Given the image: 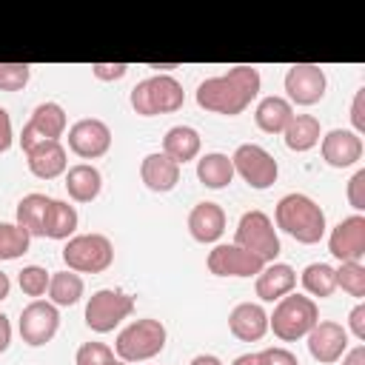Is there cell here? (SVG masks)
I'll list each match as a JSON object with an SVG mask.
<instances>
[{"label":"cell","instance_id":"cell-1","mask_svg":"<svg viewBox=\"0 0 365 365\" xmlns=\"http://www.w3.org/2000/svg\"><path fill=\"white\" fill-rule=\"evenodd\" d=\"M259 86L262 77L254 66H234L225 74L208 77L197 86V106L211 114L237 117L257 100Z\"/></svg>","mask_w":365,"mask_h":365},{"label":"cell","instance_id":"cell-2","mask_svg":"<svg viewBox=\"0 0 365 365\" xmlns=\"http://www.w3.org/2000/svg\"><path fill=\"white\" fill-rule=\"evenodd\" d=\"M274 225L302 245H314L325 237V211L308 194L291 191L274 208Z\"/></svg>","mask_w":365,"mask_h":365},{"label":"cell","instance_id":"cell-3","mask_svg":"<svg viewBox=\"0 0 365 365\" xmlns=\"http://www.w3.org/2000/svg\"><path fill=\"white\" fill-rule=\"evenodd\" d=\"M131 108L140 117H157V114H171L180 111L185 103V91L182 83L171 74H151L145 80H140L131 94H128Z\"/></svg>","mask_w":365,"mask_h":365},{"label":"cell","instance_id":"cell-4","mask_svg":"<svg viewBox=\"0 0 365 365\" xmlns=\"http://www.w3.org/2000/svg\"><path fill=\"white\" fill-rule=\"evenodd\" d=\"M319 322V308L311 297L305 294H285L282 299H277L274 314H268V328L274 331L277 339L282 342H297L302 339L314 325Z\"/></svg>","mask_w":365,"mask_h":365},{"label":"cell","instance_id":"cell-5","mask_svg":"<svg viewBox=\"0 0 365 365\" xmlns=\"http://www.w3.org/2000/svg\"><path fill=\"white\" fill-rule=\"evenodd\" d=\"M165 339H168L165 325L160 319H154V317H143V319L128 322L117 334L114 354H117V359L131 362V365L134 362H145V359H154L157 354H163Z\"/></svg>","mask_w":365,"mask_h":365},{"label":"cell","instance_id":"cell-6","mask_svg":"<svg viewBox=\"0 0 365 365\" xmlns=\"http://www.w3.org/2000/svg\"><path fill=\"white\" fill-rule=\"evenodd\" d=\"M63 262L68 271H77V274H103L114 262V245L106 234H97V231L74 234L71 240H66Z\"/></svg>","mask_w":365,"mask_h":365},{"label":"cell","instance_id":"cell-7","mask_svg":"<svg viewBox=\"0 0 365 365\" xmlns=\"http://www.w3.org/2000/svg\"><path fill=\"white\" fill-rule=\"evenodd\" d=\"M234 245L251 251L262 262H277V257H279L277 228H274L271 217L265 211H259V208H251V211H245L240 217L237 231H234Z\"/></svg>","mask_w":365,"mask_h":365},{"label":"cell","instance_id":"cell-8","mask_svg":"<svg viewBox=\"0 0 365 365\" xmlns=\"http://www.w3.org/2000/svg\"><path fill=\"white\" fill-rule=\"evenodd\" d=\"M134 311V297L120 288H100L86 302V325L94 334H111Z\"/></svg>","mask_w":365,"mask_h":365},{"label":"cell","instance_id":"cell-9","mask_svg":"<svg viewBox=\"0 0 365 365\" xmlns=\"http://www.w3.org/2000/svg\"><path fill=\"white\" fill-rule=\"evenodd\" d=\"M231 165H234V174H240L251 188L257 191H265L277 182L279 177V165L277 160L257 143H242L237 145V151L231 154Z\"/></svg>","mask_w":365,"mask_h":365},{"label":"cell","instance_id":"cell-10","mask_svg":"<svg viewBox=\"0 0 365 365\" xmlns=\"http://www.w3.org/2000/svg\"><path fill=\"white\" fill-rule=\"evenodd\" d=\"M66 125H68V120H66V111H63L60 103L46 100V103L34 106L29 123L20 131V148H23V154L31 151L34 145L46 143V140H60L66 134Z\"/></svg>","mask_w":365,"mask_h":365},{"label":"cell","instance_id":"cell-11","mask_svg":"<svg viewBox=\"0 0 365 365\" xmlns=\"http://www.w3.org/2000/svg\"><path fill=\"white\" fill-rule=\"evenodd\" d=\"M57 328H60V311L48 299H31L20 311L17 331H20L23 342L31 345V348H40V345L51 342L54 334H57Z\"/></svg>","mask_w":365,"mask_h":365},{"label":"cell","instance_id":"cell-12","mask_svg":"<svg viewBox=\"0 0 365 365\" xmlns=\"http://www.w3.org/2000/svg\"><path fill=\"white\" fill-rule=\"evenodd\" d=\"M285 100L294 106H314L325 97V88H328V77L325 71L317 66V63H294L288 66L285 71Z\"/></svg>","mask_w":365,"mask_h":365},{"label":"cell","instance_id":"cell-13","mask_svg":"<svg viewBox=\"0 0 365 365\" xmlns=\"http://www.w3.org/2000/svg\"><path fill=\"white\" fill-rule=\"evenodd\" d=\"M205 265L214 277H257L262 271V259L254 257L251 251L240 248V245H228V242H220L208 251L205 257Z\"/></svg>","mask_w":365,"mask_h":365},{"label":"cell","instance_id":"cell-14","mask_svg":"<svg viewBox=\"0 0 365 365\" xmlns=\"http://www.w3.org/2000/svg\"><path fill=\"white\" fill-rule=\"evenodd\" d=\"M328 251L339 262H362L365 257V217L351 214L339 220L328 234Z\"/></svg>","mask_w":365,"mask_h":365},{"label":"cell","instance_id":"cell-15","mask_svg":"<svg viewBox=\"0 0 365 365\" xmlns=\"http://www.w3.org/2000/svg\"><path fill=\"white\" fill-rule=\"evenodd\" d=\"M305 339H308V354L319 365H334L348 351V331H345V325H339L334 319H319L305 334Z\"/></svg>","mask_w":365,"mask_h":365},{"label":"cell","instance_id":"cell-16","mask_svg":"<svg viewBox=\"0 0 365 365\" xmlns=\"http://www.w3.org/2000/svg\"><path fill=\"white\" fill-rule=\"evenodd\" d=\"M68 148L83 160H97L111 148V128L97 117H83L68 128Z\"/></svg>","mask_w":365,"mask_h":365},{"label":"cell","instance_id":"cell-17","mask_svg":"<svg viewBox=\"0 0 365 365\" xmlns=\"http://www.w3.org/2000/svg\"><path fill=\"white\" fill-rule=\"evenodd\" d=\"M319 151H322V160L331 165V168H351L362 160V137L351 128H331L328 134L319 137Z\"/></svg>","mask_w":365,"mask_h":365},{"label":"cell","instance_id":"cell-18","mask_svg":"<svg viewBox=\"0 0 365 365\" xmlns=\"http://www.w3.org/2000/svg\"><path fill=\"white\" fill-rule=\"evenodd\" d=\"M228 331L240 342H259L268 334V314L259 302H240L228 314Z\"/></svg>","mask_w":365,"mask_h":365},{"label":"cell","instance_id":"cell-19","mask_svg":"<svg viewBox=\"0 0 365 365\" xmlns=\"http://www.w3.org/2000/svg\"><path fill=\"white\" fill-rule=\"evenodd\" d=\"M140 180H143V185H145L148 191L165 194V191L177 188V182H180V165H177L168 154L151 151V154H145L143 163H140Z\"/></svg>","mask_w":365,"mask_h":365},{"label":"cell","instance_id":"cell-20","mask_svg":"<svg viewBox=\"0 0 365 365\" xmlns=\"http://www.w3.org/2000/svg\"><path fill=\"white\" fill-rule=\"evenodd\" d=\"M294 288H297V271L288 262H265L254 282V291L262 302H277Z\"/></svg>","mask_w":365,"mask_h":365},{"label":"cell","instance_id":"cell-21","mask_svg":"<svg viewBox=\"0 0 365 365\" xmlns=\"http://www.w3.org/2000/svg\"><path fill=\"white\" fill-rule=\"evenodd\" d=\"M26 163H29V171L37 180H54V177L66 174L68 154H66L60 140H46V143L34 145L31 151H26Z\"/></svg>","mask_w":365,"mask_h":365},{"label":"cell","instance_id":"cell-22","mask_svg":"<svg viewBox=\"0 0 365 365\" xmlns=\"http://www.w3.org/2000/svg\"><path fill=\"white\" fill-rule=\"evenodd\" d=\"M225 231V211L217 205V202H197L188 214V234L202 242V245H211L222 237Z\"/></svg>","mask_w":365,"mask_h":365},{"label":"cell","instance_id":"cell-23","mask_svg":"<svg viewBox=\"0 0 365 365\" xmlns=\"http://www.w3.org/2000/svg\"><path fill=\"white\" fill-rule=\"evenodd\" d=\"M66 191L74 202H91L103 191V174L91 163H77L66 168Z\"/></svg>","mask_w":365,"mask_h":365},{"label":"cell","instance_id":"cell-24","mask_svg":"<svg viewBox=\"0 0 365 365\" xmlns=\"http://www.w3.org/2000/svg\"><path fill=\"white\" fill-rule=\"evenodd\" d=\"M291 117H294V106L279 94L262 97L257 103V108H254V123L265 134H282L285 125L291 123Z\"/></svg>","mask_w":365,"mask_h":365},{"label":"cell","instance_id":"cell-25","mask_svg":"<svg viewBox=\"0 0 365 365\" xmlns=\"http://www.w3.org/2000/svg\"><path fill=\"white\" fill-rule=\"evenodd\" d=\"M200 148H202L200 131L191 128V125H171L165 131V137H163V154H168L177 165L197 160Z\"/></svg>","mask_w":365,"mask_h":365},{"label":"cell","instance_id":"cell-26","mask_svg":"<svg viewBox=\"0 0 365 365\" xmlns=\"http://www.w3.org/2000/svg\"><path fill=\"white\" fill-rule=\"evenodd\" d=\"M322 137V128H319V120L314 114H294L291 123L285 125L282 131V140L291 151H311Z\"/></svg>","mask_w":365,"mask_h":365},{"label":"cell","instance_id":"cell-27","mask_svg":"<svg viewBox=\"0 0 365 365\" xmlns=\"http://www.w3.org/2000/svg\"><path fill=\"white\" fill-rule=\"evenodd\" d=\"M197 180L211 188V191H220L225 188L231 180H234V165H231V157L222 154V151H211V154H202L197 160Z\"/></svg>","mask_w":365,"mask_h":365},{"label":"cell","instance_id":"cell-28","mask_svg":"<svg viewBox=\"0 0 365 365\" xmlns=\"http://www.w3.org/2000/svg\"><path fill=\"white\" fill-rule=\"evenodd\" d=\"M77 208L68 205L66 200H51L48 211H46V225H43V237L48 240H71L77 231Z\"/></svg>","mask_w":365,"mask_h":365},{"label":"cell","instance_id":"cell-29","mask_svg":"<svg viewBox=\"0 0 365 365\" xmlns=\"http://www.w3.org/2000/svg\"><path fill=\"white\" fill-rule=\"evenodd\" d=\"M86 285H83V277L77 271H51V279H48V302H54L57 308H68V305H77L80 297H83Z\"/></svg>","mask_w":365,"mask_h":365},{"label":"cell","instance_id":"cell-30","mask_svg":"<svg viewBox=\"0 0 365 365\" xmlns=\"http://www.w3.org/2000/svg\"><path fill=\"white\" fill-rule=\"evenodd\" d=\"M51 205V197L46 194H26L17 202V225L29 234V237H43V225H46V211Z\"/></svg>","mask_w":365,"mask_h":365},{"label":"cell","instance_id":"cell-31","mask_svg":"<svg viewBox=\"0 0 365 365\" xmlns=\"http://www.w3.org/2000/svg\"><path fill=\"white\" fill-rule=\"evenodd\" d=\"M299 282H302V288H305V294L311 299L314 297L325 299V297H331L336 291V271L328 262H308L302 268V274H299Z\"/></svg>","mask_w":365,"mask_h":365},{"label":"cell","instance_id":"cell-32","mask_svg":"<svg viewBox=\"0 0 365 365\" xmlns=\"http://www.w3.org/2000/svg\"><path fill=\"white\" fill-rule=\"evenodd\" d=\"M31 237L17 222H0V262L17 259L29 251Z\"/></svg>","mask_w":365,"mask_h":365},{"label":"cell","instance_id":"cell-33","mask_svg":"<svg viewBox=\"0 0 365 365\" xmlns=\"http://www.w3.org/2000/svg\"><path fill=\"white\" fill-rule=\"evenodd\" d=\"M334 271H336V288H342L354 299L365 297V265L362 262H339Z\"/></svg>","mask_w":365,"mask_h":365},{"label":"cell","instance_id":"cell-34","mask_svg":"<svg viewBox=\"0 0 365 365\" xmlns=\"http://www.w3.org/2000/svg\"><path fill=\"white\" fill-rule=\"evenodd\" d=\"M48 279H51V271H46L43 265H23V271L17 274L20 291L31 299H40L48 291Z\"/></svg>","mask_w":365,"mask_h":365},{"label":"cell","instance_id":"cell-35","mask_svg":"<svg viewBox=\"0 0 365 365\" xmlns=\"http://www.w3.org/2000/svg\"><path fill=\"white\" fill-rule=\"evenodd\" d=\"M114 351L106 342H83L74 354V365H114Z\"/></svg>","mask_w":365,"mask_h":365},{"label":"cell","instance_id":"cell-36","mask_svg":"<svg viewBox=\"0 0 365 365\" xmlns=\"http://www.w3.org/2000/svg\"><path fill=\"white\" fill-rule=\"evenodd\" d=\"M31 77L29 63H0V91H20Z\"/></svg>","mask_w":365,"mask_h":365},{"label":"cell","instance_id":"cell-37","mask_svg":"<svg viewBox=\"0 0 365 365\" xmlns=\"http://www.w3.org/2000/svg\"><path fill=\"white\" fill-rule=\"evenodd\" d=\"M345 197H348V202H351V208H354L356 214L365 211V168H356V171H354V177L348 180Z\"/></svg>","mask_w":365,"mask_h":365},{"label":"cell","instance_id":"cell-38","mask_svg":"<svg viewBox=\"0 0 365 365\" xmlns=\"http://www.w3.org/2000/svg\"><path fill=\"white\" fill-rule=\"evenodd\" d=\"M257 359H259V365H299V359L288 348H282V345H274V348L259 351Z\"/></svg>","mask_w":365,"mask_h":365},{"label":"cell","instance_id":"cell-39","mask_svg":"<svg viewBox=\"0 0 365 365\" xmlns=\"http://www.w3.org/2000/svg\"><path fill=\"white\" fill-rule=\"evenodd\" d=\"M125 71H128V66H125V63H94V66H91V74H94L97 80H103V83L123 80V77H125Z\"/></svg>","mask_w":365,"mask_h":365},{"label":"cell","instance_id":"cell-40","mask_svg":"<svg viewBox=\"0 0 365 365\" xmlns=\"http://www.w3.org/2000/svg\"><path fill=\"white\" fill-rule=\"evenodd\" d=\"M351 131L362 134L365 131V88H356L354 94V103H351Z\"/></svg>","mask_w":365,"mask_h":365},{"label":"cell","instance_id":"cell-41","mask_svg":"<svg viewBox=\"0 0 365 365\" xmlns=\"http://www.w3.org/2000/svg\"><path fill=\"white\" fill-rule=\"evenodd\" d=\"M348 334H354L356 339H365V305L362 302H356L354 308H351V314H348V328H345Z\"/></svg>","mask_w":365,"mask_h":365},{"label":"cell","instance_id":"cell-42","mask_svg":"<svg viewBox=\"0 0 365 365\" xmlns=\"http://www.w3.org/2000/svg\"><path fill=\"white\" fill-rule=\"evenodd\" d=\"M14 143V128H11V117L9 111L0 106V154H6Z\"/></svg>","mask_w":365,"mask_h":365},{"label":"cell","instance_id":"cell-43","mask_svg":"<svg viewBox=\"0 0 365 365\" xmlns=\"http://www.w3.org/2000/svg\"><path fill=\"white\" fill-rule=\"evenodd\" d=\"M9 345H11V322H9V317L0 311V354H6Z\"/></svg>","mask_w":365,"mask_h":365},{"label":"cell","instance_id":"cell-44","mask_svg":"<svg viewBox=\"0 0 365 365\" xmlns=\"http://www.w3.org/2000/svg\"><path fill=\"white\" fill-rule=\"evenodd\" d=\"M342 365H365V345H356L342 354Z\"/></svg>","mask_w":365,"mask_h":365},{"label":"cell","instance_id":"cell-45","mask_svg":"<svg viewBox=\"0 0 365 365\" xmlns=\"http://www.w3.org/2000/svg\"><path fill=\"white\" fill-rule=\"evenodd\" d=\"M188 365H222V359H220V356H214V354H197Z\"/></svg>","mask_w":365,"mask_h":365},{"label":"cell","instance_id":"cell-46","mask_svg":"<svg viewBox=\"0 0 365 365\" xmlns=\"http://www.w3.org/2000/svg\"><path fill=\"white\" fill-rule=\"evenodd\" d=\"M231 365H259V359H257V354H240Z\"/></svg>","mask_w":365,"mask_h":365},{"label":"cell","instance_id":"cell-47","mask_svg":"<svg viewBox=\"0 0 365 365\" xmlns=\"http://www.w3.org/2000/svg\"><path fill=\"white\" fill-rule=\"evenodd\" d=\"M9 291H11V279H9V274L0 271V302L9 297Z\"/></svg>","mask_w":365,"mask_h":365},{"label":"cell","instance_id":"cell-48","mask_svg":"<svg viewBox=\"0 0 365 365\" xmlns=\"http://www.w3.org/2000/svg\"><path fill=\"white\" fill-rule=\"evenodd\" d=\"M114 365H131V362H123V359H117V362H114Z\"/></svg>","mask_w":365,"mask_h":365}]
</instances>
